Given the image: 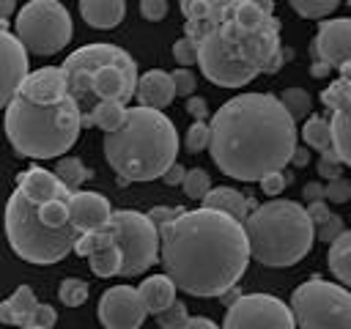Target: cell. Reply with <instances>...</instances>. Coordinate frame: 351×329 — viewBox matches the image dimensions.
<instances>
[{
    "label": "cell",
    "mask_w": 351,
    "mask_h": 329,
    "mask_svg": "<svg viewBox=\"0 0 351 329\" xmlns=\"http://www.w3.org/2000/svg\"><path fill=\"white\" fill-rule=\"evenodd\" d=\"M280 19L255 0H214L184 36L197 47V66L211 85L241 88L258 74H277L291 55L280 41Z\"/></svg>",
    "instance_id": "6da1fadb"
},
{
    "label": "cell",
    "mask_w": 351,
    "mask_h": 329,
    "mask_svg": "<svg viewBox=\"0 0 351 329\" xmlns=\"http://www.w3.org/2000/svg\"><path fill=\"white\" fill-rule=\"evenodd\" d=\"M244 225L217 208H192L159 228V260L178 291L211 299L239 285L250 263Z\"/></svg>",
    "instance_id": "7a4b0ae2"
},
{
    "label": "cell",
    "mask_w": 351,
    "mask_h": 329,
    "mask_svg": "<svg viewBox=\"0 0 351 329\" xmlns=\"http://www.w3.org/2000/svg\"><path fill=\"white\" fill-rule=\"evenodd\" d=\"M208 154L236 181H261L291 164L296 121L274 93H239L228 99L208 123Z\"/></svg>",
    "instance_id": "3957f363"
},
{
    "label": "cell",
    "mask_w": 351,
    "mask_h": 329,
    "mask_svg": "<svg viewBox=\"0 0 351 329\" xmlns=\"http://www.w3.org/2000/svg\"><path fill=\"white\" fill-rule=\"evenodd\" d=\"M71 189L52 173L38 164L16 175V186L5 200V239L11 249L36 266H49L63 260L80 230L69 217Z\"/></svg>",
    "instance_id": "277c9868"
},
{
    "label": "cell",
    "mask_w": 351,
    "mask_h": 329,
    "mask_svg": "<svg viewBox=\"0 0 351 329\" xmlns=\"http://www.w3.org/2000/svg\"><path fill=\"white\" fill-rule=\"evenodd\" d=\"M178 156V132L162 110L129 107L123 123L104 134V159L115 170L118 184L154 181Z\"/></svg>",
    "instance_id": "5b68a950"
},
{
    "label": "cell",
    "mask_w": 351,
    "mask_h": 329,
    "mask_svg": "<svg viewBox=\"0 0 351 329\" xmlns=\"http://www.w3.org/2000/svg\"><path fill=\"white\" fill-rule=\"evenodd\" d=\"M63 77L69 88V99L77 104L82 126L90 118L93 107L101 101L126 104L137 90V63L134 58L115 44H85L66 55Z\"/></svg>",
    "instance_id": "8992f818"
},
{
    "label": "cell",
    "mask_w": 351,
    "mask_h": 329,
    "mask_svg": "<svg viewBox=\"0 0 351 329\" xmlns=\"http://www.w3.org/2000/svg\"><path fill=\"white\" fill-rule=\"evenodd\" d=\"M3 129L19 156L55 159L77 143L82 118L69 96L55 104H36L27 96L16 93L5 107Z\"/></svg>",
    "instance_id": "52a82bcc"
},
{
    "label": "cell",
    "mask_w": 351,
    "mask_h": 329,
    "mask_svg": "<svg viewBox=\"0 0 351 329\" xmlns=\"http://www.w3.org/2000/svg\"><path fill=\"white\" fill-rule=\"evenodd\" d=\"M241 225L250 241V255L271 269L299 263L315 241V225L307 208L296 200L274 197L269 203H261Z\"/></svg>",
    "instance_id": "ba28073f"
},
{
    "label": "cell",
    "mask_w": 351,
    "mask_h": 329,
    "mask_svg": "<svg viewBox=\"0 0 351 329\" xmlns=\"http://www.w3.org/2000/svg\"><path fill=\"white\" fill-rule=\"evenodd\" d=\"M14 27L27 55H38V58L60 52L74 36L71 14L60 0H27L16 11Z\"/></svg>",
    "instance_id": "9c48e42d"
},
{
    "label": "cell",
    "mask_w": 351,
    "mask_h": 329,
    "mask_svg": "<svg viewBox=\"0 0 351 329\" xmlns=\"http://www.w3.org/2000/svg\"><path fill=\"white\" fill-rule=\"evenodd\" d=\"M291 310L299 329H351V291L321 277L291 293Z\"/></svg>",
    "instance_id": "30bf717a"
},
{
    "label": "cell",
    "mask_w": 351,
    "mask_h": 329,
    "mask_svg": "<svg viewBox=\"0 0 351 329\" xmlns=\"http://www.w3.org/2000/svg\"><path fill=\"white\" fill-rule=\"evenodd\" d=\"M107 230H110L115 247L121 249V258H123L121 274L123 277L143 274L159 260V228L151 222L148 214H140L132 208L112 211Z\"/></svg>",
    "instance_id": "8fae6325"
},
{
    "label": "cell",
    "mask_w": 351,
    "mask_h": 329,
    "mask_svg": "<svg viewBox=\"0 0 351 329\" xmlns=\"http://www.w3.org/2000/svg\"><path fill=\"white\" fill-rule=\"evenodd\" d=\"M222 329H296L291 304L271 293H241L225 313Z\"/></svg>",
    "instance_id": "7c38bea8"
},
{
    "label": "cell",
    "mask_w": 351,
    "mask_h": 329,
    "mask_svg": "<svg viewBox=\"0 0 351 329\" xmlns=\"http://www.w3.org/2000/svg\"><path fill=\"white\" fill-rule=\"evenodd\" d=\"M321 104L332 112V148L343 167H351V63L337 69V77L321 90Z\"/></svg>",
    "instance_id": "4fadbf2b"
},
{
    "label": "cell",
    "mask_w": 351,
    "mask_h": 329,
    "mask_svg": "<svg viewBox=\"0 0 351 329\" xmlns=\"http://www.w3.org/2000/svg\"><path fill=\"white\" fill-rule=\"evenodd\" d=\"M99 324L104 329H140L148 310L132 285H112L99 299Z\"/></svg>",
    "instance_id": "5bb4252c"
},
{
    "label": "cell",
    "mask_w": 351,
    "mask_h": 329,
    "mask_svg": "<svg viewBox=\"0 0 351 329\" xmlns=\"http://www.w3.org/2000/svg\"><path fill=\"white\" fill-rule=\"evenodd\" d=\"M27 74V49L16 33L0 25V110H5L8 101L19 93Z\"/></svg>",
    "instance_id": "9a60e30c"
},
{
    "label": "cell",
    "mask_w": 351,
    "mask_h": 329,
    "mask_svg": "<svg viewBox=\"0 0 351 329\" xmlns=\"http://www.w3.org/2000/svg\"><path fill=\"white\" fill-rule=\"evenodd\" d=\"M313 60H324L332 69L351 63V19H324L310 41Z\"/></svg>",
    "instance_id": "2e32d148"
},
{
    "label": "cell",
    "mask_w": 351,
    "mask_h": 329,
    "mask_svg": "<svg viewBox=\"0 0 351 329\" xmlns=\"http://www.w3.org/2000/svg\"><path fill=\"white\" fill-rule=\"evenodd\" d=\"M69 217L80 233L101 230V228H107V222L112 217V206L99 192L77 189V192H71V200H69Z\"/></svg>",
    "instance_id": "e0dca14e"
},
{
    "label": "cell",
    "mask_w": 351,
    "mask_h": 329,
    "mask_svg": "<svg viewBox=\"0 0 351 329\" xmlns=\"http://www.w3.org/2000/svg\"><path fill=\"white\" fill-rule=\"evenodd\" d=\"M19 93L27 96V99L36 101V104H55V101L66 99V96H69V88H66L63 69H58V66H44V69L30 71V74L25 77Z\"/></svg>",
    "instance_id": "ac0fdd59"
},
{
    "label": "cell",
    "mask_w": 351,
    "mask_h": 329,
    "mask_svg": "<svg viewBox=\"0 0 351 329\" xmlns=\"http://www.w3.org/2000/svg\"><path fill=\"white\" fill-rule=\"evenodd\" d=\"M140 107H151V110H165L173 104L176 99V85L170 71L162 69H148L145 74L137 77V90H134Z\"/></svg>",
    "instance_id": "d6986e66"
},
{
    "label": "cell",
    "mask_w": 351,
    "mask_h": 329,
    "mask_svg": "<svg viewBox=\"0 0 351 329\" xmlns=\"http://www.w3.org/2000/svg\"><path fill=\"white\" fill-rule=\"evenodd\" d=\"M38 299L33 293L30 285H19L5 302H0V324L5 326H33V315H36Z\"/></svg>",
    "instance_id": "ffe728a7"
},
{
    "label": "cell",
    "mask_w": 351,
    "mask_h": 329,
    "mask_svg": "<svg viewBox=\"0 0 351 329\" xmlns=\"http://www.w3.org/2000/svg\"><path fill=\"white\" fill-rule=\"evenodd\" d=\"M80 16L99 30L118 27L126 16V0H80Z\"/></svg>",
    "instance_id": "44dd1931"
},
{
    "label": "cell",
    "mask_w": 351,
    "mask_h": 329,
    "mask_svg": "<svg viewBox=\"0 0 351 329\" xmlns=\"http://www.w3.org/2000/svg\"><path fill=\"white\" fill-rule=\"evenodd\" d=\"M203 206H206V208L225 211V214H230V217L239 219V222H244V219L250 217V211L258 208V203H255L252 197L241 195V192L233 189V186H211V192L203 197Z\"/></svg>",
    "instance_id": "7402d4cb"
},
{
    "label": "cell",
    "mask_w": 351,
    "mask_h": 329,
    "mask_svg": "<svg viewBox=\"0 0 351 329\" xmlns=\"http://www.w3.org/2000/svg\"><path fill=\"white\" fill-rule=\"evenodd\" d=\"M137 293H140L145 310L156 315V313H162L165 307H170V304L176 302L178 288H176V282H173L167 274H151V277H145V280L137 285Z\"/></svg>",
    "instance_id": "603a6c76"
},
{
    "label": "cell",
    "mask_w": 351,
    "mask_h": 329,
    "mask_svg": "<svg viewBox=\"0 0 351 329\" xmlns=\"http://www.w3.org/2000/svg\"><path fill=\"white\" fill-rule=\"evenodd\" d=\"M326 263H329V271L335 274V280H340L343 285L351 288V230L340 233V236L329 244Z\"/></svg>",
    "instance_id": "cb8c5ba5"
},
{
    "label": "cell",
    "mask_w": 351,
    "mask_h": 329,
    "mask_svg": "<svg viewBox=\"0 0 351 329\" xmlns=\"http://www.w3.org/2000/svg\"><path fill=\"white\" fill-rule=\"evenodd\" d=\"M302 140H304L307 148H313V151H318V154L335 151V148H332L329 118H324V115H307V118H304V126H302Z\"/></svg>",
    "instance_id": "d4e9b609"
},
{
    "label": "cell",
    "mask_w": 351,
    "mask_h": 329,
    "mask_svg": "<svg viewBox=\"0 0 351 329\" xmlns=\"http://www.w3.org/2000/svg\"><path fill=\"white\" fill-rule=\"evenodd\" d=\"M123 115H126V104H121V101H101V104L93 107V112L85 121V126H96V129H101L107 134V132H115L123 123Z\"/></svg>",
    "instance_id": "484cf974"
},
{
    "label": "cell",
    "mask_w": 351,
    "mask_h": 329,
    "mask_svg": "<svg viewBox=\"0 0 351 329\" xmlns=\"http://www.w3.org/2000/svg\"><path fill=\"white\" fill-rule=\"evenodd\" d=\"M88 263H90V271H93L96 277H115V274H121L123 258H121V249H118L115 241H112V244L101 247L99 252L88 255Z\"/></svg>",
    "instance_id": "4316f807"
},
{
    "label": "cell",
    "mask_w": 351,
    "mask_h": 329,
    "mask_svg": "<svg viewBox=\"0 0 351 329\" xmlns=\"http://www.w3.org/2000/svg\"><path fill=\"white\" fill-rule=\"evenodd\" d=\"M71 192H77L88 178H90V170L85 167V162L80 159V156H63L58 164H55V170H52Z\"/></svg>",
    "instance_id": "83f0119b"
},
{
    "label": "cell",
    "mask_w": 351,
    "mask_h": 329,
    "mask_svg": "<svg viewBox=\"0 0 351 329\" xmlns=\"http://www.w3.org/2000/svg\"><path fill=\"white\" fill-rule=\"evenodd\" d=\"M280 101H282V107L288 110V115L293 121H304L313 110V96L304 88H285L280 93Z\"/></svg>",
    "instance_id": "f1b7e54d"
},
{
    "label": "cell",
    "mask_w": 351,
    "mask_h": 329,
    "mask_svg": "<svg viewBox=\"0 0 351 329\" xmlns=\"http://www.w3.org/2000/svg\"><path fill=\"white\" fill-rule=\"evenodd\" d=\"M343 0H288V5L302 16V19H324L329 16Z\"/></svg>",
    "instance_id": "f546056e"
},
{
    "label": "cell",
    "mask_w": 351,
    "mask_h": 329,
    "mask_svg": "<svg viewBox=\"0 0 351 329\" xmlns=\"http://www.w3.org/2000/svg\"><path fill=\"white\" fill-rule=\"evenodd\" d=\"M181 186H184V195L189 200H200L203 203V197L211 192V178H208V173L203 167H192V170H186Z\"/></svg>",
    "instance_id": "4dcf8cb0"
},
{
    "label": "cell",
    "mask_w": 351,
    "mask_h": 329,
    "mask_svg": "<svg viewBox=\"0 0 351 329\" xmlns=\"http://www.w3.org/2000/svg\"><path fill=\"white\" fill-rule=\"evenodd\" d=\"M107 244H112V236H110V230L107 228H101V230H88V233H80V239L74 241V255H80V258H88V255H93V252H99L101 247H107Z\"/></svg>",
    "instance_id": "1f68e13d"
},
{
    "label": "cell",
    "mask_w": 351,
    "mask_h": 329,
    "mask_svg": "<svg viewBox=\"0 0 351 329\" xmlns=\"http://www.w3.org/2000/svg\"><path fill=\"white\" fill-rule=\"evenodd\" d=\"M58 299L66 304V307H80L88 302V282L77 280V277H66L58 288Z\"/></svg>",
    "instance_id": "d6a6232c"
},
{
    "label": "cell",
    "mask_w": 351,
    "mask_h": 329,
    "mask_svg": "<svg viewBox=\"0 0 351 329\" xmlns=\"http://www.w3.org/2000/svg\"><path fill=\"white\" fill-rule=\"evenodd\" d=\"M208 140H211V129L206 121H195L189 129H186V137H184V148L189 154H200L208 148Z\"/></svg>",
    "instance_id": "836d02e7"
},
{
    "label": "cell",
    "mask_w": 351,
    "mask_h": 329,
    "mask_svg": "<svg viewBox=\"0 0 351 329\" xmlns=\"http://www.w3.org/2000/svg\"><path fill=\"white\" fill-rule=\"evenodd\" d=\"M186 318H189V313H186V304L181 299H176L170 307H165L162 313H156V324L162 329H178V326L186 324Z\"/></svg>",
    "instance_id": "e575fe53"
},
{
    "label": "cell",
    "mask_w": 351,
    "mask_h": 329,
    "mask_svg": "<svg viewBox=\"0 0 351 329\" xmlns=\"http://www.w3.org/2000/svg\"><path fill=\"white\" fill-rule=\"evenodd\" d=\"M173 58L181 69H189L192 63H197V47L189 36H181L176 44H173Z\"/></svg>",
    "instance_id": "d590c367"
},
{
    "label": "cell",
    "mask_w": 351,
    "mask_h": 329,
    "mask_svg": "<svg viewBox=\"0 0 351 329\" xmlns=\"http://www.w3.org/2000/svg\"><path fill=\"white\" fill-rule=\"evenodd\" d=\"M324 200L329 203H348L351 200V181L348 178H332L324 184Z\"/></svg>",
    "instance_id": "8d00e7d4"
},
{
    "label": "cell",
    "mask_w": 351,
    "mask_h": 329,
    "mask_svg": "<svg viewBox=\"0 0 351 329\" xmlns=\"http://www.w3.org/2000/svg\"><path fill=\"white\" fill-rule=\"evenodd\" d=\"M340 233H346V222H343L340 214H329V219L315 228V239H321V241H326V244H332Z\"/></svg>",
    "instance_id": "74e56055"
},
{
    "label": "cell",
    "mask_w": 351,
    "mask_h": 329,
    "mask_svg": "<svg viewBox=\"0 0 351 329\" xmlns=\"http://www.w3.org/2000/svg\"><path fill=\"white\" fill-rule=\"evenodd\" d=\"M170 77H173V85H176V96H192L195 93V88H197V77L189 71V69H176V71H170Z\"/></svg>",
    "instance_id": "f35d334b"
},
{
    "label": "cell",
    "mask_w": 351,
    "mask_h": 329,
    "mask_svg": "<svg viewBox=\"0 0 351 329\" xmlns=\"http://www.w3.org/2000/svg\"><path fill=\"white\" fill-rule=\"evenodd\" d=\"M315 170H318V175H321V178L332 181V178H340V175H343V162L337 159V154H335V151H326V154H321V159H318Z\"/></svg>",
    "instance_id": "ab89813d"
},
{
    "label": "cell",
    "mask_w": 351,
    "mask_h": 329,
    "mask_svg": "<svg viewBox=\"0 0 351 329\" xmlns=\"http://www.w3.org/2000/svg\"><path fill=\"white\" fill-rule=\"evenodd\" d=\"M211 3H214V0H178L181 14H184L186 22H197V19H203V16L208 14Z\"/></svg>",
    "instance_id": "60d3db41"
},
{
    "label": "cell",
    "mask_w": 351,
    "mask_h": 329,
    "mask_svg": "<svg viewBox=\"0 0 351 329\" xmlns=\"http://www.w3.org/2000/svg\"><path fill=\"white\" fill-rule=\"evenodd\" d=\"M140 16L148 22H162L167 16V0H140Z\"/></svg>",
    "instance_id": "b9f144b4"
},
{
    "label": "cell",
    "mask_w": 351,
    "mask_h": 329,
    "mask_svg": "<svg viewBox=\"0 0 351 329\" xmlns=\"http://www.w3.org/2000/svg\"><path fill=\"white\" fill-rule=\"evenodd\" d=\"M258 184H261V189H263L269 197H277V195H280V192L288 186V175H285L282 170H277V173H269V175H263Z\"/></svg>",
    "instance_id": "7bdbcfd3"
},
{
    "label": "cell",
    "mask_w": 351,
    "mask_h": 329,
    "mask_svg": "<svg viewBox=\"0 0 351 329\" xmlns=\"http://www.w3.org/2000/svg\"><path fill=\"white\" fill-rule=\"evenodd\" d=\"M184 211H186V208H181V206H156V208L148 211V217H151V222H154L156 228H162V225L173 222L178 214H184Z\"/></svg>",
    "instance_id": "ee69618b"
},
{
    "label": "cell",
    "mask_w": 351,
    "mask_h": 329,
    "mask_svg": "<svg viewBox=\"0 0 351 329\" xmlns=\"http://www.w3.org/2000/svg\"><path fill=\"white\" fill-rule=\"evenodd\" d=\"M58 324V313L52 304H41L36 307V315H33V326H41V329H52Z\"/></svg>",
    "instance_id": "f6af8a7d"
},
{
    "label": "cell",
    "mask_w": 351,
    "mask_h": 329,
    "mask_svg": "<svg viewBox=\"0 0 351 329\" xmlns=\"http://www.w3.org/2000/svg\"><path fill=\"white\" fill-rule=\"evenodd\" d=\"M186 112H189L195 121H206V118H208V104H206V99L192 93V96L186 99Z\"/></svg>",
    "instance_id": "bcb514c9"
},
{
    "label": "cell",
    "mask_w": 351,
    "mask_h": 329,
    "mask_svg": "<svg viewBox=\"0 0 351 329\" xmlns=\"http://www.w3.org/2000/svg\"><path fill=\"white\" fill-rule=\"evenodd\" d=\"M304 208H307V214H310V219H313V225H315V228H318L321 222H326V219H329V214H332V211H329V206H326V200H313V203H307Z\"/></svg>",
    "instance_id": "7dc6e473"
},
{
    "label": "cell",
    "mask_w": 351,
    "mask_h": 329,
    "mask_svg": "<svg viewBox=\"0 0 351 329\" xmlns=\"http://www.w3.org/2000/svg\"><path fill=\"white\" fill-rule=\"evenodd\" d=\"M184 175H186V170H184V164H178V162H173L167 170H165V175H162V181L167 184V186H178L181 181H184Z\"/></svg>",
    "instance_id": "c3c4849f"
},
{
    "label": "cell",
    "mask_w": 351,
    "mask_h": 329,
    "mask_svg": "<svg viewBox=\"0 0 351 329\" xmlns=\"http://www.w3.org/2000/svg\"><path fill=\"white\" fill-rule=\"evenodd\" d=\"M302 195H304L307 203H313V200H324V184H321V181H307V184L302 186Z\"/></svg>",
    "instance_id": "681fc988"
},
{
    "label": "cell",
    "mask_w": 351,
    "mask_h": 329,
    "mask_svg": "<svg viewBox=\"0 0 351 329\" xmlns=\"http://www.w3.org/2000/svg\"><path fill=\"white\" fill-rule=\"evenodd\" d=\"M178 329H222V326H217L211 318H203V315H189V318H186V324H184V326H178Z\"/></svg>",
    "instance_id": "f907efd6"
},
{
    "label": "cell",
    "mask_w": 351,
    "mask_h": 329,
    "mask_svg": "<svg viewBox=\"0 0 351 329\" xmlns=\"http://www.w3.org/2000/svg\"><path fill=\"white\" fill-rule=\"evenodd\" d=\"M291 164H296V167L310 164V148L307 145H296L293 148V156H291Z\"/></svg>",
    "instance_id": "816d5d0a"
},
{
    "label": "cell",
    "mask_w": 351,
    "mask_h": 329,
    "mask_svg": "<svg viewBox=\"0 0 351 329\" xmlns=\"http://www.w3.org/2000/svg\"><path fill=\"white\" fill-rule=\"evenodd\" d=\"M14 8H16V0H0V25H3V27H5L8 16L14 14Z\"/></svg>",
    "instance_id": "f5cc1de1"
},
{
    "label": "cell",
    "mask_w": 351,
    "mask_h": 329,
    "mask_svg": "<svg viewBox=\"0 0 351 329\" xmlns=\"http://www.w3.org/2000/svg\"><path fill=\"white\" fill-rule=\"evenodd\" d=\"M329 71H332V66L324 63V60H313L310 63V77H326Z\"/></svg>",
    "instance_id": "db71d44e"
},
{
    "label": "cell",
    "mask_w": 351,
    "mask_h": 329,
    "mask_svg": "<svg viewBox=\"0 0 351 329\" xmlns=\"http://www.w3.org/2000/svg\"><path fill=\"white\" fill-rule=\"evenodd\" d=\"M239 296H241V291H239V285H233V288H228V291H225V293L219 296V302H222L225 307H230V304H233V302H236Z\"/></svg>",
    "instance_id": "11a10c76"
},
{
    "label": "cell",
    "mask_w": 351,
    "mask_h": 329,
    "mask_svg": "<svg viewBox=\"0 0 351 329\" xmlns=\"http://www.w3.org/2000/svg\"><path fill=\"white\" fill-rule=\"evenodd\" d=\"M19 329H41V326H19Z\"/></svg>",
    "instance_id": "9f6ffc18"
},
{
    "label": "cell",
    "mask_w": 351,
    "mask_h": 329,
    "mask_svg": "<svg viewBox=\"0 0 351 329\" xmlns=\"http://www.w3.org/2000/svg\"><path fill=\"white\" fill-rule=\"evenodd\" d=\"M348 8H351V0H348Z\"/></svg>",
    "instance_id": "6f0895ef"
}]
</instances>
